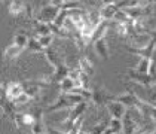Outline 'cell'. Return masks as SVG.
Instances as JSON below:
<instances>
[{"mask_svg": "<svg viewBox=\"0 0 156 134\" xmlns=\"http://www.w3.org/2000/svg\"><path fill=\"white\" fill-rule=\"evenodd\" d=\"M94 45V51L95 54L101 58V60H108V46H107V40H106V36L100 37L92 42Z\"/></svg>", "mask_w": 156, "mask_h": 134, "instance_id": "4fadbf2b", "label": "cell"}, {"mask_svg": "<svg viewBox=\"0 0 156 134\" xmlns=\"http://www.w3.org/2000/svg\"><path fill=\"white\" fill-rule=\"evenodd\" d=\"M43 55H45L46 61H48L54 69H55V67H58V66H61V64H64V60H62V57L60 55V52H58L55 48H52V46L45 48Z\"/></svg>", "mask_w": 156, "mask_h": 134, "instance_id": "7c38bea8", "label": "cell"}, {"mask_svg": "<svg viewBox=\"0 0 156 134\" xmlns=\"http://www.w3.org/2000/svg\"><path fill=\"white\" fill-rule=\"evenodd\" d=\"M155 48H156V36H152L150 42H149L146 46H143V48H137V46H132L131 45V46H126L125 51L129 52V54H132V55H138V57H147V58H150V55L153 54Z\"/></svg>", "mask_w": 156, "mask_h": 134, "instance_id": "277c9868", "label": "cell"}, {"mask_svg": "<svg viewBox=\"0 0 156 134\" xmlns=\"http://www.w3.org/2000/svg\"><path fill=\"white\" fill-rule=\"evenodd\" d=\"M37 37V40L40 42V45L43 46V48H49V46H52V43H54V33H49V34H39Z\"/></svg>", "mask_w": 156, "mask_h": 134, "instance_id": "484cf974", "label": "cell"}, {"mask_svg": "<svg viewBox=\"0 0 156 134\" xmlns=\"http://www.w3.org/2000/svg\"><path fill=\"white\" fill-rule=\"evenodd\" d=\"M72 106L73 104L70 103V100H69V97H67V94H66V92H61L55 103L48 104V106L45 107V112H46V113H51V112H57V110H62V109L67 110V109H70Z\"/></svg>", "mask_w": 156, "mask_h": 134, "instance_id": "ba28073f", "label": "cell"}, {"mask_svg": "<svg viewBox=\"0 0 156 134\" xmlns=\"http://www.w3.org/2000/svg\"><path fill=\"white\" fill-rule=\"evenodd\" d=\"M126 3H128V2L106 3V5L103 6V9H100V12H101V18H103V20H107V21H112V20H113V16L116 15V12L119 11L120 8L126 6Z\"/></svg>", "mask_w": 156, "mask_h": 134, "instance_id": "9c48e42d", "label": "cell"}, {"mask_svg": "<svg viewBox=\"0 0 156 134\" xmlns=\"http://www.w3.org/2000/svg\"><path fill=\"white\" fill-rule=\"evenodd\" d=\"M24 51V48H21V46H18V45H9L8 48L3 51V58L5 60H15V58H18L20 55H21V52Z\"/></svg>", "mask_w": 156, "mask_h": 134, "instance_id": "e0dca14e", "label": "cell"}, {"mask_svg": "<svg viewBox=\"0 0 156 134\" xmlns=\"http://www.w3.org/2000/svg\"><path fill=\"white\" fill-rule=\"evenodd\" d=\"M149 74H152V76H155L156 78V48L153 51V54L150 55V58H149Z\"/></svg>", "mask_w": 156, "mask_h": 134, "instance_id": "1f68e13d", "label": "cell"}, {"mask_svg": "<svg viewBox=\"0 0 156 134\" xmlns=\"http://www.w3.org/2000/svg\"><path fill=\"white\" fill-rule=\"evenodd\" d=\"M106 124L104 122H100V124H97V125H94V127H91V130H89V133L92 134H103L104 131H106Z\"/></svg>", "mask_w": 156, "mask_h": 134, "instance_id": "d6a6232c", "label": "cell"}, {"mask_svg": "<svg viewBox=\"0 0 156 134\" xmlns=\"http://www.w3.org/2000/svg\"><path fill=\"white\" fill-rule=\"evenodd\" d=\"M31 130V133L34 134H43L46 133V127H45V124H43V119L42 118H37L34 124H33V127L30 128Z\"/></svg>", "mask_w": 156, "mask_h": 134, "instance_id": "f546056e", "label": "cell"}, {"mask_svg": "<svg viewBox=\"0 0 156 134\" xmlns=\"http://www.w3.org/2000/svg\"><path fill=\"white\" fill-rule=\"evenodd\" d=\"M149 58L147 57H140V60L137 63V66L134 67L137 72H141V73H149Z\"/></svg>", "mask_w": 156, "mask_h": 134, "instance_id": "83f0119b", "label": "cell"}, {"mask_svg": "<svg viewBox=\"0 0 156 134\" xmlns=\"http://www.w3.org/2000/svg\"><path fill=\"white\" fill-rule=\"evenodd\" d=\"M113 98H115V96L110 94L106 88H101V86H97L91 91V101L97 107H106V104Z\"/></svg>", "mask_w": 156, "mask_h": 134, "instance_id": "3957f363", "label": "cell"}, {"mask_svg": "<svg viewBox=\"0 0 156 134\" xmlns=\"http://www.w3.org/2000/svg\"><path fill=\"white\" fill-rule=\"evenodd\" d=\"M27 49L31 51V52H43L45 48L40 45V42L37 40V37H30L28 42H27Z\"/></svg>", "mask_w": 156, "mask_h": 134, "instance_id": "d4e9b609", "label": "cell"}, {"mask_svg": "<svg viewBox=\"0 0 156 134\" xmlns=\"http://www.w3.org/2000/svg\"><path fill=\"white\" fill-rule=\"evenodd\" d=\"M118 0H103V3L106 5V3H116Z\"/></svg>", "mask_w": 156, "mask_h": 134, "instance_id": "d590c367", "label": "cell"}, {"mask_svg": "<svg viewBox=\"0 0 156 134\" xmlns=\"http://www.w3.org/2000/svg\"><path fill=\"white\" fill-rule=\"evenodd\" d=\"M30 37L27 36V31L25 30H20L16 31V34L13 36V43L21 46V48H27V42H28Z\"/></svg>", "mask_w": 156, "mask_h": 134, "instance_id": "7402d4cb", "label": "cell"}, {"mask_svg": "<svg viewBox=\"0 0 156 134\" xmlns=\"http://www.w3.org/2000/svg\"><path fill=\"white\" fill-rule=\"evenodd\" d=\"M106 109L108 110V113H110V116H113V118H119L122 119L123 118V115L126 113V106L123 104V103H120L118 100H110L107 104H106Z\"/></svg>", "mask_w": 156, "mask_h": 134, "instance_id": "30bf717a", "label": "cell"}, {"mask_svg": "<svg viewBox=\"0 0 156 134\" xmlns=\"http://www.w3.org/2000/svg\"><path fill=\"white\" fill-rule=\"evenodd\" d=\"M126 15L132 18V20H144L147 18L149 15H152V6L150 3L146 5V6H141V5H132V6H123L122 8Z\"/></svg>", "mask_w": 156, "mask_h": 134, "instance_id": "7a4b0ae2", "label": "cell"}, {"mask_svg": "<svg viewBox=\"0 0 156 134\" xmlns=\"http://www.w3.org/2000/svg\"><path fill=\"white\" fill-rule=\"evenodd\" d=\"M122 133H126V134H134V133H138L140 130V124L134 119V116H131V113H125L123 118H122Z\"/></svg>", "mask_w": 156, "mask_h": 134, "instance_id": "8fae6325", "label": "cell"}, {"mask_svg": "<svg viewBox=\"0 0 156 134\" xmlns=\"http://www.w3.org/2000/svg\"><path fill=\"white\" fill-rule=\"evenodd\" d=\"M24 92V86H23V82H9L8 85H6V91H5V94H6V98L8 100H13L15 97H18L20 94H23Z\"/></svg>", "mask_w": 156, "mask_h": 134, "instance_id": "9a60e30c", "label": "cell"}, {"mask_svg": "<svg viewBox=\"0 0 156 134\" xmlns=\"http://www.w3.org/2000/svg\"><path fill=\"white\" fill-rule=\"evenodd\" d=\"M94 25L91 24L89 21H86L85 25L80 28V34H82V39H83V42L86 45H89L91 43V39H92V34H94Z\"/></svg>", "mask_w": 156, "mask_h": 134, "instance_id": "44dd1931", "label": "cell"}, {"mask_svg": "<svg viewBox=\"0 0 156 134\" xmlns=\"http://www.w3.org/2000/svg\"><path fill=\"white\" fill-rule=\"evenodd\" d=\"M115 100L123 103V104L126 106V109H128V107H134V109H135V106H137L140 97H138L137 94H134V92H122V94L115 96Z\"/></svg>", "mask_w": 156, "mask_h": 134, "instance_id": "5bb4252c", "label": "cell"}, {"mask_svg": "<svg viewBox=\"0 0 156 134\" xmlns=\"http://www.w3.org/2000/svg\"><path fill=\"white\" fill-rule=\"evenodd\" d=\"M58 13H60V8L49 3L48 6H43V8L40 9L39 15L36 16V20H39V21H45V23H54Z\"/></svg>", "mask_w": 156, "mask_h": 134, "instance_id": "52a82bcc", "label": "cell"}, {"mask_svg": "<svg viewBox=\"0 0 156 134\" xmlns=\"http://www.w3.org/2000/svg\"><path fill=\"white\" fill-rule=\"evenodd\" d=\"M141 2H144V0H128L126 6H132V5H140Z\"/></svg>", "mask_w": 156, "mask_h": 134, "instance_id": "e575fe53", "label": "cell"}, {"mask_svg": "<svg viewBox=\"0 0 156 134\" xmlns=\"http://www.w3.org/2000/svg\"><path fill=\"white\" fill-rule=\"evenodd\" d=\"M25 12V3L23 0H12L9 5V13L12 16H20L21 13Z\"/></svg>", "mask_w": 156, "mask_h": 134, "instance_id": "ffe728a7", "label": "cell"}, {"mask_svg": "<svg viewBox=\"0 0 156 134\" xmlns=\"http://www.w3.org/2000/svg\"><path fill=\"white\" fill-rule=\"evenodd\" d=\"M58 85H60V91H61V92H70L73 88L76 86V82H74V79H73V78H70V76H66V78L61 81Z\"/></svg>", "mask_w": 156, "mask_h": 134, "instance_id": "603a6c76", "label": "cell"}, {"mask_svg": "<svg viewBox=\"0 0 156 134\" xmlns=\"http://www.w3.org/2000/svg\"><path fill=\"white\" fill-rule=\"evenodd\" d=\"M88 21L94 25V27H97V25L100 24V23L103 21L100 9H97V8H94V9H89V11H88Z\"/></svg>", "mask_w": 156, "mask_h": 134, "instance_id": "cb8c5ba5", "label": "cell"}, {"mask_svg": "<svg viewBox=\"0 0 156 134\" xmlns=\"http://www.w3.org/2000/svg\"><path fill=\"white\" fill-rule=\"evenodd\" d=\"M64 2H66V0H49V3H51V5L58 6V8H61V6L64 5Z\"/></svg>", "mask_w": 156, "mask_h": 134, "instance_id": "836d02e7", "label": "cell"}, {"mask_svg": "<svg viewBox=\"0 0 156 134\" xmlns=\"http://www.w3.org/2000/svg\"><path fill=\"white\" fill-rule=\"evenodd\" d=\"M122 128H123V125H122V119L119 118H110V121H108V125L107 128H106V131L104 134H118V133H122Z\"/></svg>", "mask_w": 156, "mask_h": 134, "instance_id": "d6986e66", "label": "cell"}, {"mask_svg": "<svg viewBox=\"0 0 156 134\" xmlns=\"http://www.w3.org/2000/svg\"><path fill=\"white\" fill-rule=\"evenodd\" d=\"M80 8H85V6L79 2V0H69V2H64V5L61 6V9H66V11H70V9H80Z\"/></svg>", "mask_w": 156, "mask_h": 134, "instance_id": "4dcf8cb0", "label": "cell"}, {"mask_svg": "<svg viewBox=\"0 0 156 134\" xmlns=\"http://www.w3.org/2000/svg\"><path fill=\"white\" fill-rule=\"evenodd\" d=\"M15 106H18V107H23V106H25V104H28L30 101H31V97L28 96V94H25V92H23V94H20L18 97H15L13 100H11Z\"/></svg>", "mask_w": 156, "mask_h": 134, "instance_id": "4316f807", "label": "cell"}, {"mask_svg": "<svg viewBox=\"0 0 156 134\" xmlns=\"http://www.w3.org/2000/svg\"><path fill=\"white\" fill-rule=\"evenodd\" d=\"M3 96H6V94H5V92H2V91H0V101H2V97H3Z\"/></svg>", "mask_w": 156, "mask_h": 134, "instance_id": "8d00e7d4", "label": "cell"}, {"mask_svg": "<svg viewBox=\"0 0 156 134\" xmlns=\"http://www.w3.org/2000/svg\"><path fill=\"white\" fill-rule=\"evenodd\" d=\"M100 2H103V0H100Z\"/></svg>", "mask_w": 156, "mask_h": 134, "instance_id": "74e56055", "label": "cell"}, {"mask_svg": "<svg viewBox=\"0 0 156 134\" xmlns=\"http://www.w3.org/2000/svg\"><path fill=\"white\" fill-rule=\"evenodd\" d=\"M85 121V115L82 116H79V118H76L74 121L72 122V125H70V130H69V133H80L82 131V124Z\"/></svg>", "mask_w": 156, "mask_h": 134, "instance_id": "f1b7e54d", "label": "cell"}, {"mask_svg": "<svg viewBox=\"0 0 156 134\" xmlns=\"http://www.w3.org/2000/svg\"><path fill=\"white\" fill-rule=\"evenodd\" d=\"M129 81L132 82H135V84H140V85H143L144 88H152L153 84H155L156 78L155 76H152V74L149 73H141V72H137L135 69H129L126 74H125Z\"/></svg>", "mask_w": 156, "mask_h": 134, "instance_id": "6da1fadb", "label": "cell"}, {"mask_svg": "<svg viewBox=\"0 0 156 134\" xmlns=\"http://www.w3.org/2000/svg\"><path fill=\"white\" fill-rule=\"evenodd\" d=\"M69 72H70V67L64 63V64H61L58 67H55V69H54V73L45 76L43 79H45V82H48V84H60L66 76H69Z\"/></svg>", "mask_w": 156, "mask_h": 134, "instance_id": "5b68a950", "label": "cell"}, {"mask_svg": "<svg viewBox=\"0 0 156 134\" xmlns=\"http://www.w3.org/2000/svg\"><path fill=\"white\" fill-rule=\"evenodd\" d=\"M45 85H48V82H45V79H33V81H25V82H23L24 92L28 94L31 98H36L39 96V92H40V88Z\"/></svg>", "mask_w": 156, "mask_h": 134, "instance_id": "8992f818", "label": "cell"}, {"mask_svg": "<svg viewBox=\"0 0 156 134\" xmlns=\"http://www.w3.org/2000/svg\"><path fill=\"white\" fill-rule=\"evenodd\" d=\"M77 67H79V70H80V72H83V73H86V74H89V76H92V74L95 73L94 63L89 60L86 55H83V57H80V58H79Z\"/></svg>", "mask_w": 156, "mask_h": 134, "instance_id": "2e32d148", "label": "cell"}, {"mask_svg": "<svg viewBox=\"0 0 156 134\" xmlns=\"http://www.w3.org/2000/svg\"><path fill=\"white\" fill-rule=\"evenodd\" d=\"M31 23H33V30H34L36 36H39V34H49V33H52V31H51V25H49V23L39 21V20H36V18H33V20H31Z\"/></svg>", "mask_w": 156, "mask_h": 134, "instance_id": "ac0fdd59", "label": "cell"}]
</instances>
